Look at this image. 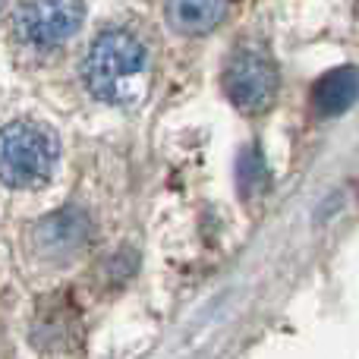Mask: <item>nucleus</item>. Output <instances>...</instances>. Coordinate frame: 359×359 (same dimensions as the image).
<instances>
[{
	"label": "nucleus",
	"instance_id": "7ed1b4c3",
	"mask_svg": "<svg viewBox=\"0 0 359 359\" xmlns=\"http://www.w3.org/2000/svg\"><path fill=\"white\" fill-rule=\"evenodd\" d=\"M221 86L230 104L243 114H262L271 107L278 92V67L255 44H240L224 63Z\"/></svg>",
	"mask_w": 359,
	"mask_h": 359
},
{
	"label": "nucleus",
	"instance_id": "f257e3e1",
	"mask_svg": "<svg viewBox=\"0 0 359 359\" xmlns=\"http://www.w3.org/2000/svg\"><path fill=\"white\" fill-rule=\"evenodd\" d=\"M82 79L98 101L130 107L149 88V50L133 32L104 29L82 60Z\"/></svg>",
	"mask_w": 359,
	"mask_h": 359
},
{
	"label": "nucleus",
	"instance_id": "423d86ee",
	"mask_svg": "<svg viewBox=\"0 0 359 359\" xmlns=\"http://www.w3.org/2000/svg\"><path fill=\"white\" fill-rule=\"evenodd\" d=\"M359 101V69L337 67L312 86V107L318 117H341Z\"/></svg>",
	"mask_w": 359,
	"mask_h": 359
},
{
	"label": "nucleus",
	"instance_id": "f03ea898",
	"mask_svg": "<svg viewBox=\"0 0 359 359\" xmlns=\"http://www.w3.org/2000/svg\"><path fill=\"white\" fill-rule=\"evenodd\" d=\"M57 164V139L35 120H16L0 130V183L32 189L48 183Z\"/></svg>",
	"mask_w": 359,
	"mask_h": 359
},
{
	"label": "nucleus",
	"instance_id": "6e6552de",
	"mask_svg": "<svg viewBox=\"0 0 359 359\" xmlns=\"http://www.w3.org/2000/svg\"><path fill=\"white\" fill-rule=\"evenodd\" d=\"M236 183H240L243 198H255V196H265L268 192V186H271V170H268V161L259 145L243 149L240 164H236Z\"/></svg>",
	"mask_w": 359,
	"mask_h": 359
},
{
	"label": "nucleus",
	"instance_id": "1a4fd4ad",
	"mask_svg": "<svg viewBox=\"0 0 359 359\" xmlns=\"http://www.w3.org/2000/svg\"><path fill=\"white\" fill-rule=\"evenodd\" d=\"M133 268H136V255L130 252V249H123V252H117L114 259H107V278H130Z\"/></svg>",
	"mask_w": 359,
	"mask_h": 359
},
{
	"label": "nucleus",
	"instance_id": "39448f33",
	"mask_svg": "<svg viewBox=\"0 0 359 359\" xmlns=\"http://www.w3.org/2000/svg\"><path fill=\"white\" fill-rule=\"evenodd\" d=\"M92 240V221L79 208H63L32 227L35 252L48 262H69Z\"/></svg>",
	"mask_w": 359,
	"mask_h": 359
},
{
	"label": "nucleus",
	"instance_id": "20e7f679",
	"mask_svg": "<svg viewBox=\"0 0 359 359\" xmlns=\"http://www.w3.org/2000/svg\"><path fill=\"white\" fill-rule=\"evenodd\" d=\"M82 16V0H25L16 10L13 32L25 48L50 50L79 32Z\"/></svg>",
	"mask_w": 359,
	"mask_h": 359
},
{
	"label": "nucleus",
	"instance_id": "0eeeda50",
	"mask_svg": "<svg viewBox=\"0 0 359 359\" xmlns=\"http://www.w3.org/2000/svg\"><path fill=\"white\" fill-rule=\"evenodd\" d=\"M227 0H168V22L180 35H208L224 22Z\"/></svg>",
	"mask_w": 359,
	"mask_h": 359
}]
</instances>
